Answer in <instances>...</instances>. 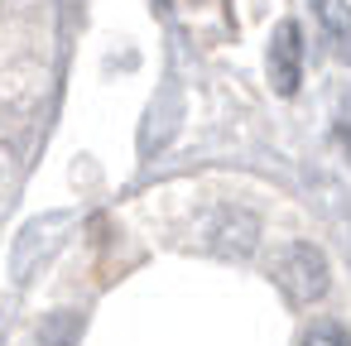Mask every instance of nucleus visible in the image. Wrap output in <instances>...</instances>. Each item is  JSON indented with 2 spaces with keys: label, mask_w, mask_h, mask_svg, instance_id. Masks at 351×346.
Masks as SVG:
<instances>
[{
  "label": "nucleus",
  "mask_w": 351,
  "mask_h": 346,
  "mask_svg": "<svg viewBox=\"0 0 351 346\" xmlns=\"http://www.w3.org/2000/svg\"><path fill=\"white\" fill-rule=\"evenodd\" d=\"M274 284L284 288V298L293 308H313L327 293V260L317 245H289L274 260Z\"/></svg>",
  "instance_id": "obj_1"
},
{
  "label": "nucleus",
  "mask_w": 351,
  "mask_h": 346,
  "mask_svg": "<svg viewBox=\"0 0 351 346\" xmlns=\"http://www.w3.org/2000/svg\"><path fill=\"white\" fill-rule=\"evenodd\" d=\"M255 240H260V221H255V212L221 207V212L212 217L207 245H212L217 255H226V260H241V255H250V250H255Z\"/></svg>",
  "instance_id": "obj_2"
},
{
  "label": "nucleus",
  "mask_w": 351,
  "mask_h": 346,
  "mask_svg": "<svg viewBox=\"0 0 351 346\" xmlns=\"http://www.w3.org/2000/svg\"><path fill=\"white\" fill-rule=\"evenodd\" d=\"M298 73H303V39H298V25H279L274 29V44H269V82L279 97H293L298 92Z\"/></svg>",
  "instance_id": "obj_3"
},
{
  "label": "nucleus",
  "mask_w": 351,
  "mask_h": 346,
  "mask_svg": "<svg viewBox=\"0 0 351 346\" xmlns=\"http://www.w3.org/2000/svg\"><path fill=\"white\" fill-rule=\"evenodd\" d=\"M298 346H346V327L341 322H317L298 336Z\"/></svg>",
  "instance_id": "obj_4"
}]
</instances>
